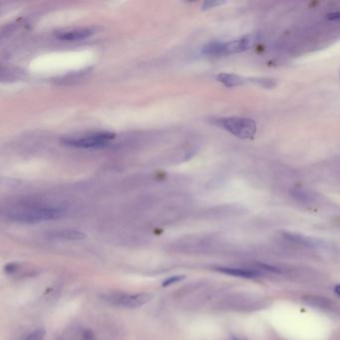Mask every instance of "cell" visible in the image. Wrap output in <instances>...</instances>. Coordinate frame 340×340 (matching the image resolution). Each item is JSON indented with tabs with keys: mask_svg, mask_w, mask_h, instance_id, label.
Segmentation results:
<instances>
[{
	"mask_svg": "<svg viewBox=\"0 0 340 340\" xmlns=\"http://www.w3.org/2000/svg\"><path fill=\"white\" fill-rule=\"evenodd\" d=\"M66 213L65 208L55 205H27L16 207L9 212V217L15 221L24 223H36L53 220L62 217Z\"/></svg>",
	"mask_w": 340,
	"mask_h": 340,
	"instance_id": "1",
	"label": "cell"
},
{
	"mask_svg": "<svg viewBox=\"0 0 340 340\" xmlns=\"http://www.w3.org/2000/svg\"><path fill=\"white\" fill-rule=\"evenodd\" d=\"M213 123L234 136L241 139H252L257 132V124L250 118L226 117L215 119Z\"/></svg>",
	"mask_w": 340,
	"mask_h": 340,
	"instance_id": "2",
	"label": "cell"
},
{
	"mask_svg": "<svg viewBox=\"0 0 340 340\" xmlns=\"http://www.w3.org/2000/svg\"><path fill=\"white\" fill-rule=\"evenodd\" d=\"M115 134L109 132H97L81 137L66 138L62 142L64 145L82 149H103L109 146Z\"/></svg>",
	"mask_w": 340,
	"mask_h": 340,
	"instance_id": "3",
	"label": "cell"
},
{
	"mask_svg": "<svg viewBox=\"0 0 340 340\" xmlns=\"http://www.w3.org/2000/svg\"><path fill=\"white\" fill-rule=\"evenodd\" d=\"M152 299V296L148 293H138V294H124V293H114L105 296V300L111 304L129 308H135L142 305H145Z\"/></svg>",
	"mask_w": 340,
	"mask_h": 340,
	"instance_id": "4",
	"label": "cell"
},
{
	"mask_svg": "<svg viewBox=\"0 0 340 340\" xmlns=\"http://www.w3.org/2000/svg\"><path fill=\"white\" fill-rule=\"evenodd\" d=\"M256 41L254 35H247L240 39L230 41L228 43H223L222 47V55L225 54H235L247 51Z\"/></svg>",
	"mask_w": 340,
	"mask_h": 340,
	"instance_id": "5",
	"label": "cell"
},
{
	"mask_svg": "<svg viewBox=\"0 0 340 340\" xmlns=\"http://www.w3.org/2000/svg\"><path fill=\"white\" fill-rule=\"evenodd\" d=\"M95 33V30L91 27L84 28H75L72 30H65L56 33V37L60 40L65 41H78L90 37Z\"/></svg>",
	"mask_w": 340,
	"mask_h": 340,
	"instance_id": "6",
	"label": "cell"
},
{
	"mask_svg": "<svg viewBox=\"0 0 340 340\" xmlns=\"http://www.w3.org/2000/svg\"><path fill=\"white\" fill-rule=\"evenodd\" d=\"M216 80L223 84L225 87L232 88V87H238L244 85L247 81V79L236 75V74H230V73H220L216 76Z\"/></svg>",
	"mask_w": 340,
	"mask_h": 340,
	"instance_id": "7",
	"label": "cell"
},
{
	"mask_svg": "<svg viewBox=\"0 0 340 340\" xmlns=\"http://www.w3.org/2000/svg\"><path fill=\"white\" fill-rule=\"evenodd\" d=\"M217 272L221 273H225L229 275L233 276H238V277H244V278H253L259 275V272L255 271H249V270H244V269H236V268H216L215 269Z\"/></svg>",
	"mask_w": 340,
	"mask_h": 340,
	"instance_id": "8",
	"label": "cell"
},
{
	"mask_svg": "<svg viewBox=\"0 0 340 340\" xmlns=\"http://www.w3.org/2000/svg\"><path fill=\"white\" fill-rule=\"evenodd\" d=\"M222 47H223V42L214 41V42H210L204 45L202 49V52L204 55H208V56H219V55H222Z\"/></svg>",
	"mask_w": 340,
	"mask_h": 340,
	"instance_id": "9",
	"label": "cell"
},
{
	"mask_svg": "<svg viewBox=\"0 0 340 340\" xmlns=\"http://www.w3.org/2000/svg\"><path fill=\"white\" fill-rule=\"evenodd\" d=\"M59 238L62 239H66L69 241H81L83 239H85V235L79 231H75V230H65V231H61L58 234Z\"/></svg>",
	"mask_w": 340,
	"mask_h": 340,
	"instance_id": "10",
	"label": "cell"
},
{
	"mask_svg": "<svg viewBox=\"0 0 340 340\" xmlns=\"http://www.w3.org/2000/svg\"><path fill=\"white\" fill-rule=\"evenodd\" d=\"M291 196L299 202L302 203H309L312 201V195L308 191H305L303 189H294L291 191Z\"/></svg>",
	"mask_w": 340,
	"mask_h": 340,
	"instance_id": "11",
	"label": "cell"
},
{
	"mask_svg": "<svg viewBox=\"0 0 340 340\" xmlns=\"http://www.w3.org/2000/svg\"><path fill=\"white\" fill-rule=\"evenodd\" d=\"M284 237L286 239H288L289 241H292V242H295L297 244H300V245H304V246H314V242L311 240V239H308L304 236H301V235H297V234H285Z\"/></svg>",
	"mask_w": 340,
	"mask_h": 340,
	"instance_id": "12",
	"label": "cell"
},
{
	"mask_svg": "<svg viewBox=\"0 0 340 340\" xmlns=\"http://www.w3.org/2000/svg\"><path fill=\"white\" fill-rule=\"evenodd\" d=\"M45 337V330L44 329H36L29 333L24 340H43Z\"/></svg>",
	"mask_w": 340,
	"mask_h": 340,
	"instance_id": "13",
	"label": "cell"
},
{
	"mask_svg": "<svg viewBox=\"0 0 340 340\" xmlns=\"http://www.w3.org/2000/svg\"><path fill=\"white\" fill-rule=\"evenodd\" d=\"M184 278H185V275H182V274L173 275V276H171V277L167 278V279H166V280L163 282L162 286H163V287L170 286V285H172V284H174V283H178V282H180V281H181V280H183Z\"/></svg>",
	"mask_w": 340,
	"mask_h": 340,
	"instance_id": "14",
	"label": "cell"
},
{
	"mask_svg": "<svg viewBox=\"0 0 340 340\" xmlns=\"http://www.w3.org/2000/svg\"><path fill=\"white\" fill-rule=\"evenodd\" d=\"M17 267H18V265H17V264H15V263L8 264V265H6V266H5V268H4V271L7 272V273H13V272H16V270H17Z\"/></svg>",
	"mask_w": 340,
	"mask_h": 340,
	"instance_id": "15",
	"label": "cell"
},
{
	"mask_svg": "<svg viewBox=\"0 0 340 340\" xmlns=\"http://www.w3.org/2000/svg\"><path fill=\"white\" fill-rule=\"evenodd\" d=\"M222 3H223L222 1H206V2H204V3L203 8H204V9H207V8H210V7H213V6L220 5V4H222Z\"/></svg>",
	"mask_w": 340,
	"mask_h": 340,
	"instance_id": "16",
	"label": "cell"
},
{
	"mask_svg": "<svg viewBox=\"0 0 340 340\" xmlns=\"http://www.w3.org/2000/svg\"><path fill=\"white\" fill-rule=\"evenodd\" d=\"M327 18L329 20H332V21L340 20V11L339 12H332V13L327 14Z\"/></svg>",
	"mask_w": 340,
	"mask_h": 340,
	"instance_id": "17",
	"label": "cell"
},
{
	"mask_svg": "<svg viewBox=\"0 0 340 340\" xmlns=\"http://www.w3.org/2000/svg\"><path fill=\"white\" fill-rule=\"evenodd\" d=\"M334 291H335V293H336L340 297V285H336V286H335Z\"/></svg>",
	"mask_w": 340,
	"mask_h": 340,
	"instance_id": "18",
	"label": "cell"
},
{
	"mask_svg": "<svg viewBox=\"0 0 340 340\" xmlns=\"http://www.w3.org/2000/svg\"><path fill=\"white\" fill-rule=\"evenodd\" d=\"M234 340H242V339H239V338H234Z\"/></svg>",
	"mask_w": 340,
	"mask_h": 340,
	"instance_id": "19",
	"label": "cell"
}]
</instances>
